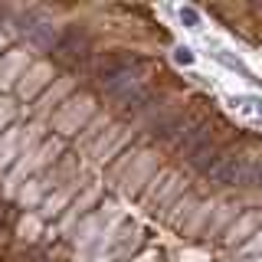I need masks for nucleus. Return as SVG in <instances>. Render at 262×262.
Masks as SVG:
<instances>
[{
	"label": "nucleus",
	"instance_id": "f257e3e1",
	"mask_svg": "<svg viewBox=\"0 0 262 262\" xmlns=\"http://www.w3.org/2000/svg\"><path fill=\"white\" fill-rule=\"evenodd\" d=\"M249 144H252V138H249V135L229 144V151H226L223 158H220V161L207 170V184L220 187V190H236V187L249 190L252 170H256V158H259V154L246 151Z\"/></svg>",
	"mask_w": 262,
	"mask_h": 262
},
{
	"label": "nucleus",
	"instance_id": "f03ea898",
	"mask_svg": "<svg viewBox=\"0 0 262 262\" xmlns=\"http://www.w3.org/2000/svg\"><path fill=\"white\" fill-rule=\"evenodd\" d=\"M144 66V59L138 53H128V49H112V53H98L92 59V72H89V82L105 95H115L125 82L135 76Z\"/></svg>",
	"mask_w": 262,
	"mask_h": 262
},
{
	"label": "nucleus",
	"instance_id": "7ed1b4c3",
	"mask_svg": "<svg viewBox=\"0 0 262 262\" xmlns=\"http://www.w3.org/2000/svg\"><path fill=\"white\" fill-rule=\"evenodd\" d=\"M92 118H95V98L89 95V92H82V95L66 98L59 108L53 112L49 125L59 131V138H76V135H82V131H85V125H89Z\"/></svg>",
	"mask_w": 262,
	"mask_h": 262
},
{
	"label": "nucleus",
	"instance_id": "20e7f679",
	"mask_svg": "<svg viewBox=\"0 0 262 262\" xmlns=\"http://www.w3.org/2000/svg\"><path fill=\"white\" fill-rule=\"evenodd\" d=\"M180 193H187V180H180L174 170L161 167L158 177H154L151 184H147V190L141 193V207L151 213V216L164 220V213L170 210V203H174Z\"/></svg>",
	"mask_w": 262,
	"mask_h": 262
},
{
	"label": "nucleus",
	"instance_id": "39448f33",
	"mask_svg": "<svg viewBox=\"0 0 262 262\" xmlns=\"http://www.w3.org/2000/svg\"><path fill=\"white\" fill-rule=\"evenodd\" d=\"M233 141H236V128L226 125V121H220V125L213 128V135H210L200 147H196L190 158H187V167L196 170V174H207L213 164H216V161L229 151V144H233Z\"/></svg>",
	"mask_w": 262,
	"mask_h": 262
},
{
	"label": "nucleus",
	"instance_id": "423d86ee",
	"mask_svg": "<svg viewBox=\"0 0 262 262\" xmlns=\"http://www.w3.org/2000/svg\"><path fill=\"white\" fill-rule=\"evenodd\" d=\"M158 170H161V154H154V151H138V158L131 161V167H128L125 174H121V180H118L121 193L131 196V200H141V193L147 190V184L158 177Z\"/></svg>",
	"mask_w": 262,
	"mask_h": 262
},
{
	"label": "nucleus",
	"instance_id": "0eeeda50",
	"mask_svg": "<svg viewBox=\"0 0 262 262\" xmlns=\"http://www.w3.org/2000/svg\"><path fill=\"white\" fill-rule=\"evenodd\" d=\"M135 239H138V226L131 223V220H115V223L105 229L102 249H98V262H112V259L128 256Z\"/></svg>",
	"mask_w": 262,
	"mask_h": 262
},
{
	"label": "nucleus",
	"instance_id": "6e6552de",
	"mask_svg": "<svg viewBox=\"0 0 262 262\" xmlns=\"http://www.w3.org/2000/svg\"><path fill=\"white\" fill-rule=\"evenodd\" d=\"M128 141H131V128L125 125H108L98 135V141L89 147L92 151V158L98 164H112V158H118L121 151H128Z\"/></svg>",
	"mask_w": 262,
	"mask_h": 262
},
{
	"label": "nucleus",
	"instance_id": "1a4fd4ad",
	"mask_svg": "<svg viewBox=\"0 0 262 262\" xmlns=\"http://www.w3.org/2000/svg\"><path fill=\"white\" fill-rule=\"evenodd\" d=\"M259 229H262V210H243L239 220H236V223L223 233L220 246H226V249H243V246L249 243Z\"/></svg>",
	"mask_w": 262,
	"mask_h": 262
},
{
	"label": "nucleus",
	"instance_id": "9d476101",
	"mask_svg": "<svg viewBox=\"0 0 262 262\" xmlns=\"http://www.w3.org/2000/svg\"><path fill=\"white\" fill-rule=\"evenodd\" d=\"M49 79H53V66L49 62H33L27 72H23V79L16 82V98L20 102H33V98H39L49 89Z\"/></svg>",
	"mask_w": 262,
	"mask_h": 262
},
{
	"label": "nucleus",
	"instance_id": "9b49d317",
	"mask_svg": "<svg viewBox=\"0 0 262 262\" xmlns=\"http://www.w3.org/2000/svg\"><path fill=\"white\" fill-rule=\"evenodd\" d=\"M56 59L59 62H69V66H82L89 59V36L82 33L79 27H72V30H66V36H59V43H56Z\"/></svg>",
	"mask_w": 262,
	"mask_h": 262
},
{
	"label": "nucleus",
	"instance_id": "f8f14e48",
	"mask_svg": "<svg viewBox=\"0 0 262 262\" xmlns=\"http://www.w3.org/2000/svg\"><path fill=\"white\" fill-rule=\"evenodd\" d=\"M239 213H243V207L236 200H216V210H213V220L207 223V229H203V239H223V233L229 226L239 220Z\"/></svg>",
	"mask_w": 262,
	"mask_h": 262
},
{
	"label": "nucleus",
	"instance_id": "ddd939ff",
	"mask_svg": "<svg viewBox=\"0 0 262 262\" xmlns=\"http://www.w3.org/2000/svg\"><path fill=\"white\" fill-rule=\"evenodd\" d=\"M30 49H10V53H0V85H13L23 79V72L30 69Z\"/></svg>",
	"mask_w": 262,
	"mask_h": 262
},
{
	"label": "nucleus",
	"instance_id": "4468645a",
	"mask_svg": "<svg viewBox=\"0 0 262 262\" xmlns=\"http://www.w3.org/2000/svg\"><path fill=\"white\" fill-rule=\"evenodd\" d=\"M203 196L196 193V190H187V193H180L174 203H170V210L164 213V226L167 229H174V233H180V229L187 226V220L193 216V210H196V203H200Z\"/></svg>",
	"mask_w": 262,
	"mask_h": 262
},
{
	"label": "nucleus",
	"instance_id": "2eb2a0df",
	"mask_svg": "<svg viewBox=\"0 0 262 262\" xmlns=\"http://www.w3.org/2000/svg\"><path fill=\"white\" fill-rule=\"evenodd\" d=\"M23 154V128L20 125H10L7 131H0V170H10Z\"/></svg>",
	"mask_w": 262,
	"mask_h": 262
},
{
	"label": "nucleus",
	"instance_id": "dca6fc26",
	"mask_svg": "<svg viewBox=\"0 0 262 262\" xmlns=\"http://www.w3.org/2000/svg\"><path fill=\"white\" fill-rule=\"evenodd\" d=\"M23 36H27L30 49H56V43H59L56 27H49L43 20H27L23 23Z\"/></svg>",
	"mask_w": 262,
	"mask_h": 262
},
{
	"label": "nucleus",
	"instance_id": "f3484780",
	"mask_svg": "<svg viewBox=\"0 0 262 262\" xmlns=\"http://www.w3.org/2000/svg\"><path fill=\"white\" fill-rule=\"evenodd\" d=\"M98 193H102V184H89L85 190H82L76 200L69 203V213H66V216L59 220V229H69L72 223H76V220H85V213H89V207H92V203L98 200Z\"/></svg>",
	"mask_w": 262,
	"mask_h": 262
},
{
	"label": "nucleus",
	"instance_id": "a211bd4d",
	"mask_svg": "<svg viewBox=\"0 0 262 262\" xmlns=\"http://www.w3.org/2000/svg\"><path fill=\"white\" fill-rule=\"evenodd\" d=\"M213 210H216V200H213V196H203V200L196 203L193 216L187 220V226L180 229V236H187V239H193V236H203V229H207V223L213 220Z\"/></svg>",
	"mask_w": 262,
	"mask_h": 262
},
{
	"label": "nucleus",
	"instance_id": "6ab92c4d",
	"mask_svg": "<svg viewBox=\"0 0 262 262\" xmlns=\"http://www.w3.org/2000/svg\"><path fill=\"white\" fill-rule=\"evenodd\" d=\"M79 177L76 180H72V184L69 187H59V190H56L53 196H46V200L43 203H39V220H43V223H46V220H53V216H59V207H66V203H72V193H76L79 190Z\"/></svg>",
	"mask_w": 262,
	"mask_h": 262
},
{
	"label": "nucleus",
	"instance_id": "aec40b11",
	"mask_svg": "<svg viewBox=\"0 0 262 262\" xmlns=\"http://www.w3.org/2000/svg\"><path fill=\"white\" fill-rule=\"evenodd\" d=\"M69 92H72V79L69 76H66V79H56L53 85H49L46 92L36 98V112H53V105L59 108L66 98H69Z\"/></svg>",
	"mask_w": 262,
	"mask_h": 262
},
{
	"label": "nucleus",
	"instance_id": "412c9836",
	"mask_svg": "<svg viewBox=\"0 0 262 262\" xmlns=\"http://www.w3.org/2000/svg\"><path fill=\"white\" fill-rule=\"evenodd\" d=\"M105 128H108V115H95V118H92V121H89V125H85V131H82V135H79V141L92 147V144L98 141V135H102Z\"/></svg>",
	"mask_w": 262,
	"mask_h": 262
},
{
	"label": "nucleus",
	"instance_id": "4be33fe9",
	"mask_svg": "<svg viewBox=\"0 0 262 262\" xmlns=\"http://www.w3.org/2000/svg\"><path fill=\"white\" fill-rule=\"evenodd\" d=\"M39 229H43V220H39V213H27V216L20 220V226H16V233L27 236V239H33Z\"/></svg>",
	"mask_w": 262,
	"mask_h": 262
},
{
	"label": "nucleus",
	"instance_id": "5701e85b",
	"mask_svg": "<svg viewBox=\"0 0 262 262\" xmlns=\"http://www.w3.org/2000/svg\"><path fill=\"white\" fill-rule=\"evenodd\" d=\"M239 252H243V256H246V259H252V256H262V229H259V233H256V236H252V239H249V243H246V246H243V249H239Z\"/></svg>",
	"mask_w": 262,
	"mask_h": 262
},
{
	"label": "nucleus",
	"instance_id": "b1692460",
	"mask_svg": "<svg viewBox=\"0 0 262 262\" xmlns=\"http://www.w3.org/2000/svg\"><path fill=\"white\" fill-rule=\"evenodd\" d=\"M13 98H0V128H4L7 125V121H10L13 118Z\"/></svg>",
	"mask_w": 262,
	"mask_h": 262
},
{
	"label": "nucleus",
	"instance_id": "393cba45",
	"mask_svg": "<svg viewBox=\"0 0 262 262\" xmlns=\"http://www.w3.org/2000/svg\"><path fill=\"white\" fill-rule=\"evenodd\" d=\"M161 259H164L161 249H144L141 256H135V259H128V262H161Z\"/></svg>",
	"mask_w": 262,
	"mask_h": 262
},
{
	"label": "nucleus",
	"instance_id": "a878e982",
	"mask_svg": "<svg viewBox=\"0 0 262 262\" xmlns=\"http://www.w3.org/2000/svg\"><path fill=\"white\" fill-rule=\"evenodd\" d=\"M180 20H187V23H193V30H196V13L190 10V7H180Z\"/></svg>",
	"mask_w": 262,
	"mask_h": 262
},
{
	"label": "nucleus",
	"instance_id": "bb28decb",
	"mask_svg": "<svg viewBox=\"0 0 262 262\" xmlns=\"http://www.w3.org/2000/svg\"><path fill=\"white\" fill-rule=\"evenodd\" d=\"M177 62H184V66H187V62H193V53H190L187 46H180V49H177Z\"/></svg>",
	"mask_w": 262,
	"mask_h": 262
},
{
	"label": "nucleus",
	"instance_id": "cd10ccee",
	"mask_svg": "<svg viewBox=\"0 0 262 262\" xmlns=\"http://www.w3.org/2000/svg\"><path fill=\"white\" fill-rule=\"evenodd\" d=\"M246 262H262V256H252V259H246Z\"/></svg>",
	"mask_w": 262,
	"mask_h": 262
},
{
	"label": "nucleus",
	"instance_id": "c85d7f7f",
	"mask_svg": "<svg viewBox=\"0 0 262 262\" xmlns=\"http://www.w3.org/2000/svg\"><path fill=\"white\" fill-rule=\"evenodd\" d=\"M0 46H4V33H0Z\"/></svg>",
	"mask_w": 262,
	"mask_h": 262
}]
</instances>
